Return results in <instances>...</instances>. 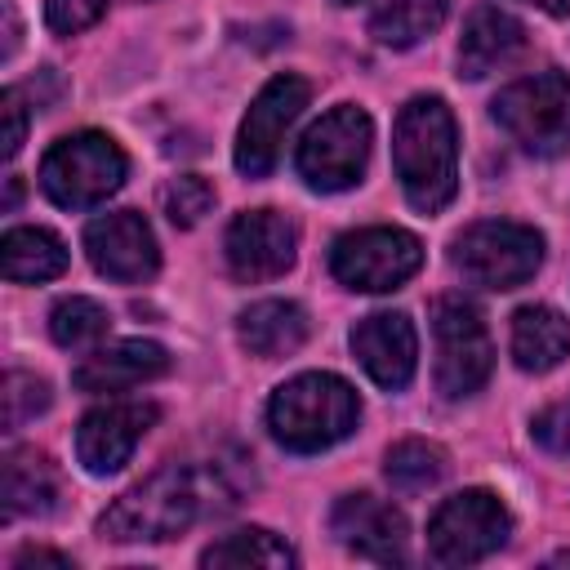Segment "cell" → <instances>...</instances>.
I'll return each instance as SVG.
<instances>
[{
    "instance_id": "obj_1",
    "label": "cell",
    "mask_w": 570,
    "mask_h": 570,
    "mask_svg": "<svg viewBox=\"0 0 570 570\" xmlns=\"http://www.w3.org/2000/svg\"><path fill=\"white\" fill-rule=\"evenodd\" d=\"M392 165L405 200L419 214H436L459 191V134L441 98L419 94L392 125Z\"/></svg>"
},
{
    "instance_id": "obj_2",
    "label": "cell",
    "mask_w": 570,
    "mask_h": 570,
    "mask_svg": "<svg viewBox=\"0 0 570 570\" xmlns=\"http://www.w3.org/2000/svg\"><path fill=\"white\" fill-rule=\"evenodd\" d=\"M356 419H361V401L352 383L325 370L281 383L267 401V428L294 454H316L338 445L343 436L356 432Z\"/></svg>"
},
{
    "instance_id": "obj_3",
    "label": "cell",
    "mask_w": 570,
    "mask_h": 570,
    "mask_svg": "<svg viewBox=\"0 0 570 570\" xmlns=\"http://www.w3.org/2000/svg\"><path fill=\"white\" fill-rule=\"evenodd\" d=\"M200 512V481L191 468H160L134 490H125L102 517L98 534L111 543H165L183 534Z\"/></svg>"
},
{
    "instance_id": "obj_4",
    "label": "cell",
    "mask_w": 570,
    "mask_h": 570,
    "mask_svg": "<svg viewBox=\"0 0 570 570\" xmlns=\"http://www.w3.org/2000/svg\"><path fill=\"white\" fill-rule=\"evenodd\" d=\"M125 169H129V160L111 134L80 129V134L58 138L45 151L40 187L62 209H89V205H102L125 183Z\"/></svg>"
},
{
    "instance_id": "obj_5",
    "label": "cell",
    "mask_w": 570,
    "mask_h": 570,
    "mask_svg": "<svg viewBox=\"0 0 570 570\" xmlns=\"http://www.w3.org/2000/svg\"><path fill=\"white\" fill-rule=\"evenodd\" d=\"M499 129L530 156H561L570 151V76L566 71H534L512 80L490 102Z\"/></svg>"
},
{
    "instance_id": "obj_6",
    "label": "cell",
    "mask_w": 570,
    "mask_h": 570,
    "mask_svg": "<svg viewBox=\"0 0 570 570\" xmlns=\"http://www.w3.org/2000/svg\"><path fill=\"white\" fill-rule=\"evenodd\" d=\"M454 272L468 285L481 289H517L525 285L539 263H543V236L525 223H508V218H490V223H472L468 232L454 236Z\"/></svg>"
},
{
    "instance_id": "obj_7",
    "label": "cell",
    "mask_w": 570,
    "mask_h": 570,
    "mask_svg": "<svg viewBox=\"0 0 570 570\" xmlns=\"http://www.w3.org/2000/svg\"><path fill=\"white\" fill-rule=\"evenodd\" d=\"M370 147H374V125L361 107L343 102L334 111H325L298 142V178L312 191H347L365 178L370 165Z\"/></svg>"
},
{
    "instance_id": "obj_8",
    "label": "cell",
    "mask_w": 570,
    "mask_h": 570,
    "mask_svg": "<svg viewBox=\"0 0 570 570\" xmlns=\"http://www.w3.org/2000/svg\"><path fill=\"white\" fill-rule=\"evenodd\" d=\"M508 534H512V517L499 494L459 490L428 521V557L436 566H476L490 552H499Z\"/></svg>"
},
{
    "instance_id": "obj_9",
    "label": "cell",
    "mask_w": 570,
    "mask_h": 570,
    "mask_svg": "<svg viewBox=\"0 0 570 570\" xmlns=\"http://www.w3.org/2000/svg\"><path fill=\"white\" fill-rule=\"evenodd\" d=\"M432 338H436V387L450 401L472 396L494 365V343L481 312L463 294H441L432 303Z\"/></svg>"
},
{
    "instance_id": "obj_10",
    "label": "cell",
    "mask_w": 570,
    "mask_h": 570,
    "mask_svg": "<svg viewBox=\"0 0 570 570\" xmlns=\"http://www.w3.org/2000/svg\"><path fill=\"white\" fill-rule=\"evenodd\" d=\"M419 263H423V245L401 227H356V232H343L330 249L334 281L361 294L396 289L419 272Z\"/></svg>"
},
{
    "instance_id": "obj_11",
    "label": "cell",
    "mask_w": 570,
    "mask_h": 570,
    "mask_svg": "<svg viewBox=\"0 0 570 570\" xmlns=\"http://www.w3.org/2000/svg\"><path fill=\"white\" fill-rule=\"evenodd\" d=\"M307 98H312L307 80L303 76H289V71L285 76H272L258 89V98L249 102V111H245V120L236 129V169L245 178L272 174V165L281 160V142L294 129V120L303 116Z\"/></svg>"
},
{
    "instance_id": "obj_12",
    "label": "cell",
    "mask_w": 570,
    "mask_h": 570,
    "mask_svg": "<svg viewBox=\"0 0 570 570\" xmlns=\"http://www.w3.org/2000/svg\"><path fill=\"white\" fill-rule=\"evenodd\" d=\"M223 254H227V272L236 281H245V285L276 281L294 267L298 227L281 209H245L232 218V227L223 236Z\"/></svg>"
},
{
    "instance_id": "obj_13",
    "label": "cell",
    "mask_w": 570,
    "mask_h": 570,
    "mask_svg": "<svg viewBox=\"0 0 570 570\" xmlns=\"http://www.w3.org/2000/svg\"><path fill=\"white\" fill-rule=\"evenodd\" d=\"M160 419V410L151 401H107L98 410H89L76 428V459L89 476H111L129 463V454L138 450L142 432Z\"/></svg>"
},
{
    "instance_id": "obj_14",
    "label": "cell",
    "mask_w": 570,
    "mask_h": 570,
    "mask_svg": "<svg viewBox=\"0 0 570 570\" xmlns=\"http://www.w3.org/2000/svg\"><path fill=\"white\" fill-rule=\"evenodd\" d=\"M85 254L89 263L107 276V281H151L156 267H160V249H156V236L147 227L142 214L134 209H111V214H98L89 227H85Z\"/></svg>"
},
{
    "instance_id": "obj_15",
    "label": "cell",
    "mask_w": 570,
    "mask_h": 570,
    "mask_svg": "<svg viewBox=\"0 0 570 570\" xmlns=\"http://www.w3.org/2000/svg\"><path fill=\"white\" fill-rule=\"evenodd\" d=\"M330 530L338 534V543L365 561L379 566H401L410 552V525L401 517V508L374 499V494H343L330 512Z\"/></svg>"
},
{
    "instance_id": "obj_16",
    "label": "cell",
    "mask_w": 570,
    "mask_h": 570,
    "mask_svg": "<svg viewBox=\"0 0 570 570\" xmlns=\"http://www.w3.org/2000/svg\"><path fill=\"white\" fill-rule=\"evenodd\" d=\"M352 352L379 387L401 392L419 365V334L405 312H374L352 330Z\"/></svg>"
},
{
    "instance_id": "obj_17",
    "label": "cell",
    "mask_w": 570,
    "mask_h": 570,
    "mask_svg": "<svg viewBox=\"0 0 570 570\" xmlns=\"http://www.w3.org/2000/svg\"><path fill=\"white\" fill-rule=\"evenodd\" d=\"M169 370V352L160 347V343H151V338H120V343H111V347H98V352H89L80 365H76V374H71V383L80 387V392H125V387H138V383H147V379H160Z\"/></svg>"
},
{
    "instance_id": "obj_18",
    "label": "cell",
    "mask_w": 570,
    "mask_h": 570,
    "mask_svg": "<svg viewBox=\"0 0 570 570\" xmlns=\"http://www.w3.org/2000/svg\"><path fill=\"white\" fill-rule=\"evenodd\" d=\"M525 53V27L499 9V4H476L463 22V36H459V71L468 80H481L508 62H517Z\"/></svg>"
},
{
    "instance_id": "obj_19",
    "label": "cell",
    "mask_w": 570,
    "mask_h": 570,
    "mask_svg": "<svg viewBox=\"0 0 570 570\" xmlns=\"http://www.w3.org/2000/svg\"><path fill=\"white\" fill-rule=\"evenodd\" d=\"M62 499L58 468L40 450H9L0 463V508L4 521L18 517H49Z\"/></svg>"
},
{
    "instance_id": "obj_20",
    "label": "cell",
    "mask_w": 570,
    "mask_h": 570,
    "mask_svg": "<svg viewBox=\"0 0 570 570\" xmlns=\"http://www.w3.org/2000/svg\"><path fill=\"white\" fill-rule=\"evenodd\" d=\"M236 338L263 361L289 356L307 343V312L289 298H258L236 316Z\"/></svg>"
},
{
    "instance_id": "obj_21",
    "label": "cell",
    "mask_w": 570,
    "mask_h": 570,
    "mask_svg": "<svg viewBox=\"0 0 570 570\" xmlns=\"http://www.w3.org/2000/svg\"><path fill=\"white\" fill-rule=\"evenodd\" d=\"M570 356V321L557 307H521L512 316V361L525 374H548Z\"/></svg>"
},
{
    "instance_id": "obj_22",
    "label": "cell",
    "mask_w": 570,
    "mask_h": 570,
    "mask_svg": "<svg viewBox=\"0 0 570 570\" xmlns=\"http://www.w3.org/2000/svg\"><path fill=\"white\" fill-rule=\"evenodd\" d=\"M0 263L13 285L53 281L67 272V245L49 227H9L0 240Z\"/></svg>"
},
{
    "instance_id": "obj_23",
    "label": "cell",
    "mask_w": 570,
    "mask_h": 570,
    "mask_svg": "<svg viewBox=\"0 0 570 570\" xmlns=\"http://www.w3.org/2000/svg\"><path fill=\"white\" fill-rule=\"evenodd\" d=\"M450 13V0H387L370 18V36L387 49H410L423 36H432Z\"/></svg>"
},
{
    "instance_id": "obj_24",
    "label": "cell",
    "mask_w": 570,
    "mask_h": 570,
    "mask_svg": "<svg viewBox=\"0 0 570 570\" xmlns=\"http://www.w3.org/2000/svg\"><path fill=\"white\" fill-rule=\"evenodd\" d=\"M205 566H258V570H285L294 566V548L285 539H276L272 530L263 525H249V530H236V534H223L218 543H209L200 552Z\"/></svg>"
},
{
    "instance_id": "obj_25",
    "label": "cell",
    "mask_w": 570,
    "mask_h": 570,
    "mask_svg": "<svg viewBox=\"0 0 570 570\" xmlns=\"http://www.w3.org/2000/svg\"><path fill=\"white\" fill-rule=\"evenodd\" d=\"M107 325H111L107 307L94 303V298H85V294H71V298L53 303V312H49V334H53V343L67 347V352L94 347V343L107 334Z\"/></svg>"
},
{
    "instance_id": "obj_26",
    "label": "cell",
    "mask_w": 570,
    "mask_h": 570,
    "mask_svg": "<svg viewBox=\"0 0 570 570\" xmlns=\"http://www.w3.org/2000/svg\"><path fill=\"white\" fill-rule=\"evenodd\" d=\"M383 476L392 481V490L419 494V490H428L445 476V454L428 441H396L383 459Z\"/></svg>"
},
{
    "instance_id": "obj_27",
    "label": "cell",
    "mask_w": 570,
    "mask_h": 570,
    "mask_svg": "<svg viewBox=\"0 0 570 570\" xmlns=\"http://www.w3.org/2000/svg\"><path fill=\"white\" fill-rule=\"evenodd\" d=\"M160 209L174 227H196L209 209H214V187L200 178V174H178L165 183L160 191Z\"/></svg>"
},
{
    "instance_id": "obj_28",
    "label": "cell",
    "mask_w": 570,
    "mask_h": 570,
    "mask_svg": "<svg viewBox=\"0 0 570 570\" xmlns=\"http://www.w3.org/2000/svg\"><path fill=\"white\" fill-rule=\"evenodd\" d=\"M0 401H4V432H18L27 419H36V414H45V410H49L53 392H49V383H45V379L22 374V370H9Z\"/></svg>"
},
{
    "instance_id": "obj_29",
    "label": "cell",
    "mask_w": 570,
    "mask_h": 570,
    "mask_svg": "<svg viewBox=\"0 0 570 570\" xmlns=\"http://www.w3.org/2000/svg\"><path fill=\"white\" fill-rule=\"evenodd\" d=\"M107 13V0H45V22L58 36H76Z\"/></svg>"
},
{
    "instance_id": "obj_30",
    "label": "cell",
    "mask_w": 570,
    "mask_h": 570,
    "mask_svg": "<svg viewBox=\"0 0 570 570\" xmlns=\"http://www.w3.org/2000/svg\"><path fill=\"white\" fill-rule=\"evenodd\" d=\"M530 436L548 454H570V396L566 401H552L548 410H539L534 423H530Z\"/></svg>"
},
{
    "instance_id": "obj_31",
    "label": "cell",
    "mask_w": 570,
    "mask_h": 570,
    "mask_svg": "<svg viewBox=\"0 0 570 570\" xmlns=\"http://www.w3.org/2000/svg\"><path fill=\"white\" fill-rule=\"evenodd\" d=\"M0 116H4V160H13L18 156V147H22V138H27V107H22V94L18 89H4L0 94Z\"/></svg>"
},
{
    "instance_id": "obj_32",
    "label": "cell",
    "mask_w": 570,
    "mask_h": 570,
    "mask_svg": "<svg viewBox=\"0 0 570 570\" xmlns=\"http://www.w3.org/2000/svg\"><path fill=\"white\" fill-rule=\"evenodd\" d=\"M0 13H4V45H0V58H13V53H18V13H13L9 0L0 4Z\"/></svg>"
},
{
    "instance_id": "obj_33",
    "label": "cell",
    "mask_w": 570,
    "mask_h": 570,
    "mask_svg": "<svg viewBox=\"0 0 570 570\" xmlns=\"http://www.w3.org/2000/svg\"><path fill=\"white\" fill-rule=\"evenodd\" d=\"M36 561H40V566H71L62 552H45V548H27V552H18V561H13V566L22 570V566H36Z\"/></svg>"
},
{
    "instance_id": "obj_34",
    "label": "cell",
    "mask_w": 570,
    "mask_h": 570,
    "mask_svg": "<svg viewBox=\"0 0 570 570\" xmlns=\"http://www.w3.org/2000/svg\"><path fill=\"white\" fill-rule=\"evenodd\" d=\"M530 4H539V9L552 13V18H570V0H530Z\"/></svg>"
},
{
    "instance_id": "obj_35",
    "label": "cell",
    "mask_w": 570,
    "mask_h": 570,
    "mask_svg": "<svg viewBox=\"0 0 570 570\" xmlns=\"http://www.w3.org/2000/svg\"><path fill=\"white\" fill-rule=\"evenodd\" d=\"M18 205V178H9V196H4V209H13Z\"/></svg>"
},
{
    "instance_id": "obj_36",
    "label": "cell",
    "mask_w": 570,
    "mask_h": 570,
    "mask_svg": "<svg viewBox=\"0 0 570 570\" xmlns=\"http://www.w3.org/2000/svg\"><path fill=\"white\" fill-rule=\"evenodd\" d=\"M334 4H356V0H334Z\"/></svg>"
}]
</instances>
